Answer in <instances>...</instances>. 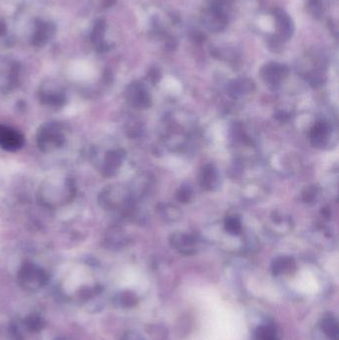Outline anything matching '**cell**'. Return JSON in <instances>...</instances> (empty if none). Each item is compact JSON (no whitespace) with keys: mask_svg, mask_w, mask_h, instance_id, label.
Segmentation results:
<instances>
[{"mask_svg":"<svg viewBox=\"0 0 339 340\" xmlns=\"http://www.w3.org/2000/svg\"><path fill=\"white\" fill-rule=\"evenodd\" d=\"M65 142V136L57 124L43 125L37 134L39 149L44 153H51L61 148Z\"/></svg>","mask_w":339,"mask_h":340,"instance_id":"1","label":"cell"},{"mask_svg":"<svg viewBox=\"0 0 339 340\" xmlns=\"http://www.w3.org/2000/svg\"><path fill=\"white\" fill-rule=\"evenodd\" d=\"M126 101L134 109L145 110L152 106L149 92L139 83H132L126 90Z\"/></svg>","mask_w":339,"mask_h":340,"instance_id":"2","label":"cell"},{"mask_svg":"<svg viewBox=\"0 0 339 340\" xmlns=\"http://www.w3.org/2000/svg\"><path fill=\"white\" fill-rule=\"evenodd\" d=\"M24 145V136L16 129L0 124V148L7 152H17Z\"/></svg>","mask_w":339,"mask_h":340,"instance_id":"3","label":"cell"},{"mask_svg":"<svg viewBox=\"0 0 339 340\" xmlns=\"http://www.w3.org/2000/svg\"><path fill=\"white\" fill-rule=\"evenodd\" d=\"M41 102L51 108H61L66 101L64 91L56 86L49 84V87H43L40 91Z\"/></svg>","mask_w":339,"mask_h":340,"instance_id":"4","label":"cell"},{"mask_svg":"<svg viewBox=\"0 0 339 340\" xmlns=\"http://www.w3.org/2000/svg\"><path fill=\"white\" fill-rule=\"evenodd\" d=\"M287 74L288 69L286 68V66L277 63H270L264 66L261 70V76L263 80L271 86L278 85L280 81L287 76Z\"/></svg>","mask_w":339,"mask_h":340,"instance_id":"5","label":"cell"},{"mask_svg":"<svg viewBox=\"0 0 339 340\" xmlns=\"http://www.w3.org/2000/svg\"><path fill=\"white\" fill-rule=\"evenodd\" d=\"M170 244L183 255H193L196 252V240L191 235L174 234L170 237Z\"/></svg>","mask_w":339,"mask_h":340,"instance_id":"6","label":"cell"},{"mask_svg":"<svg viewBox=\"0 0 339 340\" xmlns=\"http://www.w3.org/2000/svg\"><path fill=\"white\" fill-rule=\"evenodd\" d=\"M56 27L51 22L38 21L36 23V30L32 36V44L36 47L44 46L55 34Z\"/></svg>","mask_w":339,"mask_h":340,"instance_id":"7","label":"cell"},{"mask_svg":"<svg viewBox=\"0 0 339 340\" xmlns=\"http://www.w3.org/2000/svg\"><path fill=\"white\" fill-rule=\"evenodd\" d=\"M19 277L24 282L36 280L40 285H44L48 281V276L46 275V273L30 263H26L23 265L20 270Z\"/></svg>","mask_w":339,"mask_h":340,"instance_id":"8","label":"cell"},{"mask_svg":"<svg viewBox=\"0 0 339 340\" xmlns=\"http://www.w3.org/2000/svg\"><path fill=\"white\" fill-rule=\"evenodd\" d=\"M330 133V126L324 122L317 123L310 130V142L314 148L322 149L325 147Z\"/></svg>","mask_w":339,"mask_h":340,"instance_id":"9","label":"cell"},{"mask_svg":"<svg viewBox=\"0 0 339 340\" xmlns=\"http://www.w3.org/2000/svg\"><path fill=\"white\" fill-rule=\"evenodd\" d=\"M124 152L121 150L111 151L107 154L104 163V174L106 176L115 175L123 164L124 158Z\"/></svg>","mask_w":339,"mask_h":340,"instance_id":"10","label":"cell"},{"mask_svg":"<svg viewBox=\"0 0 339 340\" xmlns=\"http://www.w3.org/2000/svg\"><path fill=\"white\" fill-rule=\"evenodd\" d=\"M200 184L204 190L211 191L218 184L217 169L212 164H207L203 167L200 174Z\"/></svg>","mask_w":339,"mask_h":340,"instance_id":"11","label":"cell"},{"mask_svg":"<svg viewBox=\"0 0 339 340\" xmlns=\"http://www.w3.org/2000/svg\"><path fill=\"white\" fill-rule=\"evenodd\" d=\"M254 89L255 85L253 81L248 79H239L230 84L228 92L233 98H239V96L251 93Z\"/></svg>","mask_w":339,"mask_h":340,"instance_id":"12","label":"cell"},{"mask_svg":"<svg viewBox=\"0 0 339 340\" xmlns=\"http://www.w3.org/2000/svg\"><path fill=\"white\" fill-rule=\"evenodd\" d=\"M296 270V262L290 257H279L274 261L272 265V272L275 276L292 274Z\"/></svg>","mask_w":339,"mask_h":340,"instance_id":"13","label":"cell"},{"mask_svg":"<svg viewBox=\"0 0 339 340\" xmlns=\"http://www.w3.org/2000/svg\"><path fill=\"white\" fill-rule=\"evenodd\" d=\"M320 328L329 340H338L339 327L335 317L331 315L324 316L320 322Z\"/></svg>","mask_w":339,"mask_h":340,"instance_id":"14","label":"cell"},{"mask_svg":"<svg viewBox=\"0 0 339 340\" xmlns=\"http://www.w3.org/2000/svg\"><path fill=\"white\" fill-rule=\"evenodd\" d=\"M275 17L277 20V25L279 27L280 32L285 38H288L293 33V24L292 20L288 17V15L282 11L281 9L275 10Z\"/></svg>","mask_w":339,"mask_h":340,"instance_id":"15","label":"cell"},{"mask_svg":"<svg viewBox=\"0 0 339 340\" xmlns=\"http://www.w3.org/2000/svg\"><path fill=\"white\" fill-rule=\"evenodd\" d=\"M256 340H279L277 330L271 324L261 325L255 334Z\"/></svg>","mask_w":339,"mask_h":340,"instance_id":"16","label":"cell"},{"mask_svg":"<svg viewBox=\"0 0 339 340\" xmlns=\"http://www.w3.org/2000/svg\"><path fill=\"white\" fill-rule=\"evenodd\" d=\"M106 30V22L102 19L98 20L94 23V26L92 28V34H91V40L92 43L98 44L103 41V37Z\"/></svg>","mask_w":339,"mask_h":340,"instance_id":"17","label":"cell"},{"mask_svg":"<svg viewBox=\"0 0 339 340\" xmlns=\"http://www.w3.org/2000/svg\"><path fill=\"white\" fill-rule=\"evenodd\" d=\"M225 230L231 235H238L242 230V223L238 216H229L225 220Z\"/></svg>","mask_w":339,"mask_h":340,"instance_id":"18","label":"cell"},{"mask_svg":"<svg viewBox=\"0 0 339 340\" xmlns=\"http://www.w3.org/2000/svg\"><path fill=\"white\" fill-rule=\"evenodd\" d=\"M192 189L188 185H182L176 192V199L181 203H188L192 198Z\"/></svg>","mask_w":339,"mask_h":340,"instance_id":"19","label":"cell"},{"mask_svg":"<svg viewBox=\"0 0 339 340\" xmlns=\"http://www.w3.org/2000/svg\"><path fill=\"white\" fill-rule=\"evenodd\" d=\"M24 322L30 331H38L43 327L42 318L36 314H32V315L27 316Z\"/></svg>","mask_w":339,"mask_h":340,"instance_id":"20","label":"cell"},{"mask_svg":"<svg viewBox=\"0 0 339 340\" xmlns=\"http://www.w3.org/2000/svg\"><path fill=\"white\" fill-rule=\"evenodd\" d=\"M119 302H120L121 306L123 307V308H131V307L136 305L137 298L132 293H129V291H125V293H123L120 296Z\"/></svg>","mask_w":339,"mask_h":340,"instance_id":"21","label":"cell"},{"mask_svg":"<svg viewBox=\"0 0 339 340\" xmlns=\"http://www.w3.org/2000/svg\"><path fill=\"white\" fill-rule=\"evenodd\" d=\"M316 195H317V188L314 186H310L304 191L303 199L306 203H312L316 199Z\"/></svg>","mask_w":339,"mask_h":340,"instance_id":"22","label":"cell"},{"mask_svg":"<svg viewBox=\"0 0 339 340\" xmlns=\"http://www.w3.org/2000/svg\"><path fill=\"white\" fill-rule=\"evenodd\" d=\"M309 6L314 16H319L321 13V3L319 0H309Z\"/></svg>","mask_w":339,"mask_h":340,"instance_id":"23","label":"cell"},{"mask_svg":"<svg viewBox=\"0 0 339 340\" xmlns=\"http://www.w3.org/2000/svg\"><path fill=\"white\" fill-rule=\"evenodd\" d=\"M9 331H10V334H11V337L13 340H22V337H21L19 331L17 330V328L14 325L10 326Z\"/></svg>","mask_w":339,"mask_h":340,"instance_id":"24","label":"cell"},{"mask_svg":"<svg viewBox=\"0 0 339 340\" xmlns=\"http://www.w3.org/2000/svg\"><path fill=\"white\" fill-rule=\"evenodd\" d=\"M150 78L153 81V83H156V82H158V80L160 78V74H159V72L156 69L152 70L151 73H150Z\"/></svg>","mask_w":339,"mask_h":340,"instance_id":"25","label":"cell"},{"mask_svg":"<svg viewBox=\"0 0 339 340\" xmlns=\"http://www.w3.org/2000/svg\"><path fill=\"white\" fill-rule=\"evenodd\" d=\"M276 119L280 122H285L288 120V115L285 112H278L276 114Z\"/></svg>","mask_w":339,"mask_h":340,"instance_id":"26","label":"cell"},{"mask_svg":"<svg viewBox=\"0 0 339 340\" xmlns=\"http://www.w3.org/2000/svg\"><path fill=\"white\" fill-rule=\"evenodd\" d=\"M6 32V25L3 21L0 20V36H3Z\"/></svg>","mask_w":339,"mask_h":340,"instance_id":"27","label":"cell"},{"mask_svg":"<svg viewBox=\"0 0 339 340\" xmlns=\"http://www.w3.org/2000/svg\"><path fill=\"white\" fill-rule=\"evenodd\" d=\"M115 2H116V0H106L104 4H105V6L110 7V6H112Z\"/></svg>","mask_w":339,"mask_h":340,"instance_id":"28","label":"cell"},{"mask_svg":"<svg viewBox=\"0 0 339 340\" xmlns=\"http://www.w3.org/2000/svg\"><path fill=\"white\" fill-rule=\"evenodd\" d=\"M57 340H62V339H57Z\"/></svg>","mask_w":339,"mask_h":340,"instance_id":"29","label":"cell"}]
</instances>
